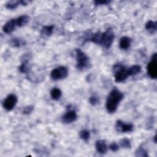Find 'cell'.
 I'll use <instances>...</instances> for the list:
<instances>
[{"label":"cell","instance_id":"obj_23","mask_svg":"<svg viewBox=\"0 0 157 157\" xmlns=\"http://www.w3.org/2000/svg\"><path fill=\"white\" fill-rule=\"evenodd\" d=\"M33 105H27L26 107H25L23 109V111H22V113L25 115H29L30 114L33 110Z\"/></svg>","mask_w":157,"mask_h":157},{"label":"cell","instance_id":"obj_1","mask_svg":"<svg viewBox=\"0 0 157 157\" xmlns=\"http://www.w3.org/2000/svg\"><path fill=\"white\" fill-rule=\"evenodd\" d=\"M115 37L114 33L112 28H109L103 33L97 32L91 34L90 40L98 45H100L105 48H109Z\"/></svg>","mask_w":157,"mask_h":157},{"label":"cell","instance_id":"obj_11","mask_svg":"<svg viewBox=\"0 0 157 157\" xmlns=\"http://www.w3.org/2000/svg\"><path fill=\"white\" fill-rule=\"evenodd\" d=\"M54 28L55 26L53 25H47L43 26L40 30V36L44 39L48 38L52 34Z\"/></svg>","mask_w":157,"mask_h":157},{"label":"cell","instance_id":"obj_19","mask_svg":"<svg viewBox=\"0 0 157 157\" xmlns=\"http://www.w3.org/2000/svg\"><path fill=\"white\" fill-rule=\"evenodd\" d=\"M135 156L140 157H147L148 155L147 151L145 148L142 147H139L135 151Z\"/></svg>","mask_w":157,"mask_h":157},{"label":"cell","instance_id":"obj_17","mask_svg":"<svg viewBox=\"0 0 157 157\" xmlns=\"http://www.w3.org/2000/svg\"><path fill=\"white\" fill-rule=\"evenodd\" d=\"M157 28V24L156 21L152 20H148L145 24V29L150 33H154Z\"/></svg>","mask_w":157,"mask_h":157},{"label":"cell","instance_id":"obj_25","mask_svg":"<svg viewBox=\"0 0 157 157\" xmlns=\"http://www.w3.org/2000/svg\"><path fill=\"white\" fill-rule=\"evenodd\" d=\"M99 98L96 96H91L89 98V102L92 105H95L99 103Z\"/></svg>","mask_w":157,"mask_h":157},{"label":"cell","instance_id":"obj_12","mask_svg":"<svg viewBox=\"0 0 157 157\" xmlns=\"http://www.w3.org/2000/svg\"><path fill=\"white\" fill-rule=\"evenodd\" d=\"M95 148L96 151L101 154H104L107 152V145L103 140H98L95 143Z\"/></svg>","mask_w":157,"mask_h":157},{"label":"cell","instance_id":"obj_4","mask_svg":"<svg viewBox=\"0 0 157 157\" xmlns=\"http://www.w3.org/2000/svg\"><path fill=\"white\" fill-rule=\"evenodd\" d=\"M113 73L115 80L117 83L124 82L129 76L128 68L121 64H116L113 67Z\"/></svg>","mask_w":157,"mask_h":157},{"label":"cell","instance_id":"obj_8","mask_svg":"<svg viewBox=\"0 0 157 157\" xmlns=\"http://www.w3.org/2000/svg\"><path fill=\"white\" fill-rule=\"evenodd\" d=\"M134 125L130 123H124L123 121L118 120L115 124V129L119 132H129L132 131Z\"/></svg>","mask_w":157,"mask_h":157},{"label":"cell","instance_id":"obj_5","mask_svg":"<svg viewBox=\"0 0 157 157\" xmlns=\"http://www.w3.org/2000/svg\"><path fill=\"white\" fill-rule=\"evenodd\" d=\"M68 75V69L65 66H59L53 69L50 72V77L53 80L65 78Z\"/></svg>","mask_w":157,"mask_h":157},{"label":"cell","instance_id":"obj_24","mask_svg":"<svg viewBox=\"0 0 157 157\" xmlns=\"http://www.w3.org/2000/svg\"><path fill=\"white\" fill-rule=\"evenodd\" d=\"M120 148V146L119 145L116 143L115 142H113L112 143H111L109 145V149L113 151V152H116Z\"/></svg>","mask_w":157,"mask_h":157},{"label":"cell","instance_id":"obj_6","mask_svg":"<svg viewBox=\"0 0 157 157\" xmlns=\"http://www.w3.org/2000/svg\"><path fill=\"white\" fill-rule=\"evenodd\" d=\"M147 73L148 76L153 79L157 77V55L154 53L151 57L150 61L147 66Z\"/></svg>","mask_w":157,"mask_h":157},{"label":"cell","instance_id":"obj_28","mask_svg":"<svg viewBox=\"0 0 157 157\" xmlns=\"http://www.w3.org/2000/svg\"><path fill=\"white\" fill-rule=\"evenodd\" d=\"M153 139H154V142H155V143H156V135L154 136Z\"/></svg>","mask_w":157,"mask_h":157},{"label":"cell","instance_id":"obj_10","mask_svg":"<svg viewBox=\"0 0 157 157\" xmlns=\"http://www.w3.org/2000/svg\"><path fill=\"white\" fill-rule=\"evenodd\" d=\"M17 26L16 19H11L7 21L3 26V31L6 34L12 33Z\"/></svg>","mask_w":157,"mask_h":157},{"label":"cell","instance_id":"obj_20","mask_svg":"<svg viewBox=\"0 0 157 157\" xmlns=\"http://www.w3.org/2000/svg\"><path fill=\"white\" fill-rule=\"evenodd\" d=\"M20 4V1H10L6 4V7L8 9H15Z\"/></svg>","mask_w":157,"mask_h":157},{"label":"cell","instance_id":"obj_21","mask_svg":"<svg viewBox=\"0 0 157 157\" xmlns=\"http://www.w3.org/2000/svg\"><path fill=\"white\" fill-rule=\"evenodd\" d=\"M90 136V131L86 129H82L79 132V137L85 141L88 140Z\"/></svg>","mask_w":157,"mask_h":157},{"label":"cell","instance_id":"obj_7","mask_svg":"<svg viewBox=\"0 0 157 157\" xmlns=\"http://www.w3.org/2000/svg\"><path fill=\"white\" fill-rule=\"evenodd\" d=\"M17 101L18 98L16 95L13 94H10L4 99L2 102L3 107L7 111H10L14 108Z\"/></svg>","mask_w":157,"mask_h":157},{"label":"cell","instance_id":"obj_22","mask_svg":"<svg viewBox=\"0 0 157 157\" xmlns=\"http://www.w3.org/2000/svg\"><path fill=\"white\" fill-rule=\"evenodd\" d=\"M120 145L124 148H130L131 147V144L130 140L127 138L121 139L120 142Z\"/></svg>","mask_w":157,"mask_h":157},{"label":"cell","instance_id":"obj_15","mask_svg":"<svg viewBox=\"0 0 157 157\" xmlns=\"http://www.w3.org/2000/svg\"><path fill=\"white\" fill-rule=\"evenodd\" d=\"M15 19H16L17 26H18L19 27L24 26L28 23V21L29 20V17L28 15H21Z\"/></svg>","mask_w":157,"mask_h":157},{"label":"cell","instance_id":"obj_9","mask_svg":"<svg viewBox=\"0 0 157 157\" xmlns=\"http://www.w3.org/2000/svg\"><path fill=\"white\" fill-rule=\"evenodd\" d=\"M77 118V115L75 110L74 109H68L66 113L62 116L61 121L65 124L71 123L75 121Z\"/></svg>","mask_w":157,"mask_h":157},{"label":"cell","instance_id":"obj_2","mask_svg":"<svg viewBox=\"0 0 157 157\" xmlns=\"http://www.w3.org/2000/svg\"><path fill=\"white\" fill-rule=\"evenodd\" d=\"M123 98V94L117 88H113L109 93L105 102V107L109 113H114L121 100Z\"/></svg>","mask_w":157,"mask_h":157},{"label":"cell","instance_id":"obj_16","mask_svg":"<svg viewBox=\"0 0 157 157\" xmlns=\"http://www.w3.org/2000/svg\"><path fill=\"white\" fill-rule=\"evenodd\" d=\"M62 95V92L60 89L58 88H53L50 91V96L52 99L57 101L60 99Z\"/></svg>","mask_w":157,"mask_h":157},{"label":"cell","instance_id":"obj_18","mask_svg":"<svg viewBox=\"0 0 157 157\" xmlns=\"http://www.w3.org/2000/svg\"><path fill=\"white\" fill-rule=\"evenodd\" d=\"M141 71V67L139 65H133L128 68L129 76L139 74Z\"/></svg>","mask_w":157,"mask_h":157},{"label":"cell","instance_id":"obj_13","mask_svg":"<svg viewBox=\"0 0 157 157\" xmlns=\"http://www.w3.org/2000/svg\"><path fill=\"white\" fill-rule=\"evenodd\" d=\"M131 39L128 36H123L120 39L119 47L122 50H127L130 47Z\"/></svg>","mask_w":157,"mask_h":157},{"label":"cell","instance_id":"obj_14","mask_svg":"<svg viewBox=\"0 0 157 157\" xmlns=\"http://www.w3.org/2000/svg\"><path fill=\"white\" fill-rule=\"evenodd\" d=\"M25 41L18 37H13L10 39L9 41V44L13 47H20L24 45H25Z\"/></svg>","mask_w":157,"mask_h":157},{"label":"cell","instance_id":"obj_27","mask_svg":"<svg viewBox=\"0 0 157 157\" xmlns=\"http://www.w3.org/2000/svg\"><path fill=\"white\" fill-rule=\"evenodd\" d=\"M29 2V1H26V0H21V1H20V4L23 5V6H26Z\"/></svg>","mask_w":157,"mask_h":157},{"label":"cell","instance_id":"obj_26","mask_svg":"<svg viewBox=\"0 0 157 157\" xmlns=\"http://www.w3.org/2000/svg\"><path fill=\"white\" fill-rule=\"evenodd\" d=\"M110 2V1H107V0H96L94 1V3L96 6L105 5Z\"/></svg>","mask_w":157,"mask_h":157},{"label":"cell","instance_id":"obj_3","mask_svg":"<svg viewBox=\"0 0 157 157\" xmlns=\"http://www.w3.org/2000/svg\"><path fill=\"white\" fill-rule=\"evenodd\" d=\"M75 58L77 60L76 67L79 71H83L90 67V58L87 55L80 49H75Z\"/></svg>","mask_w":157,"mask_h":157}]
</instances>
